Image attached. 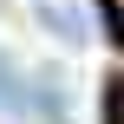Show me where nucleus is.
Returning a JSON list of instances; mask_svg holds the SVG:
<instances>
[{
	"label": "nucleus",
	"instance_id": "1",
	"mask_svg": "<svg viewBox=\"0 0 124 124\" xmlns=\"http://www.w3.org/2000/svg\"><path fill=\"white\" fill-rule=\"evenodd\" d=\"M0 111L20 124H72L59 72H20L7 52H0Z\"/></svg>",
	"mask_w": 124,
	"mask_h": 124
},
{
	"label": "nucleus",
	"instance_id": "2",
	"mask_svg": "<svg viewBox=\"0 0 124 124\" xmlns=\"http://www.w3.org/2000/svg\"><path fill=\"white\" fill-rule=\"evenodd\" d=\"M33 20L59 39V46H85V13L65 7V0H33Z\"/></svg>",
	"mask_w": 124,
	"mask_h": 124
},
{
	"label": "nucleus",
	"instance_id": "3",
	"mask_svg": "<svg viewBox=\"0 0 124 124\" xmlns=\"http://www.w3.org/2000/svg\"><path fill=\"white\" fill-rule=\"evenodd\" d=\"M118 124H124V105H118Z\"/></svg>",
	"mask_w": 124,
	"mask_h": 124
}]
</instances>
